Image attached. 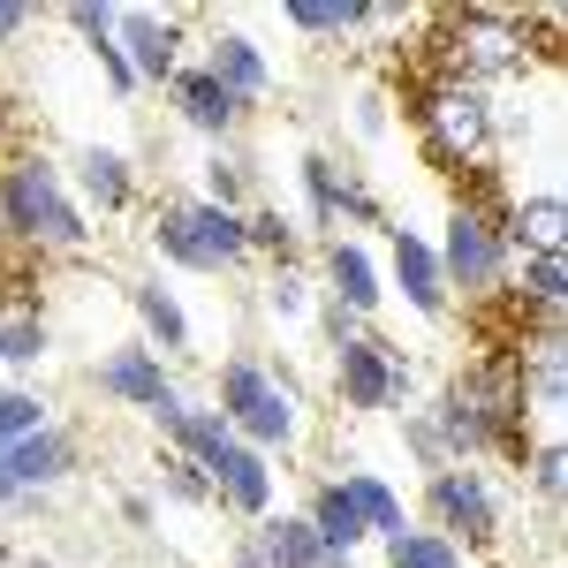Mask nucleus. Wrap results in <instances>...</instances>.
Instances as JSON below:
<instances>
[{"instance_id": "32", "label": "nucleus", "mask_w": 568, "mask_h": 568, "mask_svg": "<svg viewBox=\"0 0 568 568\" xmlns=\"http://www.w3.org/2000/svg\"><path fill=\"white\" fill-rule=\"evenodd\" d=\"M152 478H160V500H175V508H213V478H205L190 455H175V447H160Z\"/></svg>"}, {"instance_id": "14", "label": "nucleus", "mask_w": 568, "mask_h": 568, "mask_svg": "<svg viewBox=\"0 0 568 568\" xmlns=\"http://www.w3.org/2000/svg\"><path fill=\"white\" fill-rule=\"evenodd\" d=\"M213 508L220 516H235V524H258V516H273V493H281V470H273V455H258V447H227L213 470Z\"/></svg>"}, {"instance_id": "10", "label": "nucleus", "mask_w": 568, "mask_h": 568, "mask_svg": "<svg viewBox=\"0 0 568 568\" xmlns=\"http://www.w3.org/2000/svg\"><path fill=\"white\" fill-rule=\"evenodd\" d=\"M91 387L106 394V402H122V409H144V417H152L160 433H168V417L182 409L168 356H152L144 342H122V349H106L99 364H91Z\"/></svg>"}, {"instance_id": "40", "label": "nucleus", "mask_w": 568, "mask_h": 568, "mask_svg": "<svg viewBox=\"0 0 568 568\" xmlns=\"http://www.w3.org/2000/svg\"><path fill=\"white\" fill-rule=\"evenodd\" d=\"M16 130H23V106H16V91L0 84V136H16Z\"/></svg>"}, {"instance_id": "27", "label": "nucleus", "mask_w": 568, "mask_h": 568, "mask_svg": "<svg viewBox=\"0 0 568 568\" xmlns=\"http://www.w3.org/2000/svg\"><path fill=\"white\" fill-rule=\"evenodd\" d=\"M243 243H251V265H281V258H296V251H304V227H296L288 205L258 197V205L243 213Z\"/></svg>"}, {"instance_id": "23", "label": "nucleus", "mask_w": 568, "mask_h": 568, "mask_svg": "<svg viewBox=\"0 0 568 568\" xmlns=\"http://www.w3.org/2000/svg\"><path fill=\"white\" fill-rule=\"evenodd\" d=\"M197 197H205V205H220V213H251V205L265 197L258 160H251V152H235V144L205 152V168H197Z\"/></svg>"}, {"instance_id": "34", "label": "nucleus", "mask_w": 568, "mask_h": 568, "mask_svg": "<svg viewBox=\"0 0 568 568\" xmlns=\"http://www.w3.org/2000/svg\"><path fill=\"white\" fill-rule=\"evenodd\" d=\"M524 470H530V493H538L546 508H561V485H568V455H561V439H554V433H546V439H530Z\"/></svg>"}, {"instance_id": "11", "label": "nucleus", "mask_w": 568, "mask_h": 568, "mask_svg": "<svg viewBox=\"0 0 568 568\" xmlns=\"http://www.w3.org/2000/svg\"><path fill=\"white\" fill-rule=\"evenodd\" d=\"M69 197L84 205V220L99 213V220H130L136 213V197H144V182H136V160L130 152H114V144H84L69 168Z\"/></svg>"}, {"instance_id": "25", "label": "nucleus", "mask_w": 568, "mask_h": 568, "mask_svg": "<svg viewBox=\"0 0 568 568\" xmlns=\"http://www.w3.org/2000/svg\"><path fill=\"white\" fill-rule=\"evenodd\" d=\"M53 356V326L39 304H0V372H39Z\"/></svg>"}, {"instance_id": "29", "label": "nucleus", "mask_w": 568, "mask_h": 568, "mask_svg": "<svg viewBox=\"0 0 568 568\" xmlns=\"http://www.w3.org/2000/svg\"><path fill=\"white\" fill-rule=\"evenodd\" d=\"M379 546H387V568H470L463 546H447V538L425 530V524H402L394 538H379Z\"/></svg>"}, {"instance_id": "2", "label": "nucleus", "mask_w": 568, "mask_h": 568, "mask_svg": "<svg viewBox=\"0 0 568 568\" xmlns=\"http://www.w3.org/2000/svg\"><path fill=\"white\" fill-rule=\"evenodd\" d=\"M144 243H152V258L175 265V273H251V243H243V213H220L205 205L197 190H175V197H160L152 220H144Z\"/></svg>"}, {"instance_id": "19", "label": "nucleus", "mask_w": 568, "mask_h": 568, "mask_svg": "<svg viewBox=\"0 0 568 568\" xmlns=\"http://www.w3.org/2000/svg\"><path fill=\"white\" fill-rule=\"evenodd\" d=\"M130 311H136V326H144V349L152 356L175 364V356L190 349V311H182V296L160 281V273H136L130 281Z\"/></svg>"}, {"instance_id": "43", "label": "nucleus", "mask_w": 568, "mask_h": 568, "mask_svg": "<svg viewBox=\"0 0 568 568\" xmlns=\"http://www.w3.org/2000/svg\"><path fill=\"white\" fill-rule=\"evenodd\" d=\"M0 568H16V554H8V546H0Z\"/></svg>"}, {"instance_id": "1", "label": "nucleus", "mask_w": 568, "mask_h": 568, "mask_svg": "<svg viewBox=\"0 0 568 568\" xmlns=\"http://www.w3.org/2000/svg\"><path fill=\"white\" fill-rule=\"evenodd\" d=\"M0 220H8V243L39 251V258H77L91 251V220L69 197V175L45 160L39 144L8 152L0 160Z\"/></svg>"}, {"instance_id": "15", "label": "nucleus", "mask_w": 568, "mask_h": 568, "mask_svg": "<svg viewBox=\"0 0 568 568\" xmlns=\"http://www.w3.org/2000/svg\"><path fill=\"white\" fill-rule=\"evenodd\" d=\"M168 106H175V122L190 136H205V144H235V136H243V122H251V106H243V99H227V91L213 84V77H205V69H197V61H190V69H182L175 84H168Z\"/></svg>"}, {"instance_id": "5", "label": "nucleus", "mask_w": 568, "mask_h": 568, "mask_svg": "<svg viewBox=\"0 0 568 568\" xmlns=\"http://www.w3.org/2000/svg\"><path fill=\"white\" fill-rule=\"evenodd\" d=\"M425 530H439L447 546H463V554H485V546H500V530H508V500H500V485L485 463H447L425 478Z\"/></svg>"}, {"instance_id": "30", "label": "nucleus", "mask_w": 568, "mask_h": 568, "mask_svg": "<svg viewBox=\"0 0 568 568\" xmlns=\"http://www.w3.org/2000/svg\"><path fill=\"white\" fill-rule=\"evenodd\" d=\"M265 311L273 318H304L311 304H318V281H311V265L304 258H281V265H265Z\"/></svg>"}, {"instance_id": "37", "label": "nucleus", "mask_w": 568, "mask_h": 568, "mask_svg": "<svg viewBox=\"0 0 568 568\" xmlns=\"http://www.w3.org/2000/svg\"><path fill=\"white\" fill-rule=\"evenodd\" d=\"M31 23H39V8H31V0H0V45L31 39Z\"/></svg>"}, {"instance_id": "33", "label": "nucleus", "mask_w": 568, "mask_h": 568, "mask_svg": "<svg viewBox=\"0 0 568 568\" xmlns=\"http://www.w3.org/2000/svg\"><path fill=\"white\" fill-rule=\"evenodd\" d=\"M53 425V402L31 387H0V447H16V439H31Z\"/></svg>"}, {"instance_id": "3", "label": "nucleus", "mask_w": 568, "mask_h": 568, "mask_svg": "<svg viewBox=\"0 0 568 568\" xmlns=\"http://www.w3.org/2000/svg\"><path fill=\"white\" fill-rule=\"evenodd\" d=\"M433 258H439L447 296H463V304H500V296H508L516 251H508V227H500V197H493V190L463 197V205L447 213V235L433 243Z\"/></svg>"}, {"instance_id": "8", "label": "nucleus", "mask_w": 568, "mask_h": 568, "mask_svg": "<svg viewBox=\"0 0 568 568\" xmlns=\"http://www.w3.org/2000/svg\"><path fill=\"white\" fill-rule=\"evenodd\" d=\"M296 182H304V213H311V235H318V243L342 235V227H387L379 190L356 175L349 160H334V152H304V160H296Z\"/></svg>"}, {"instance_id": "13", "label": "nucleus", "mask_w": 568, "mask_h": 568, "mask_svg": "<svg viewBox=\"0 0 568 568\" xmlns=\"http://www.w3.org/2000/svg\"><path fill=\"white\" fill-rule=\"evenodd\" d=\"M77 470H84V439L69 433V425H45V433L8 447V478H16V493H31V500H53L61 485H77Z\"/></svg>"}, {"instance_id": "44", "label": "nucleus", "mask_w": 568, "mask_h": 568, "mask_svg": "<svg viewBox=\"0 0 568 568\" xmlns=\"http://www.w3.org/2000/svg\"><path fill=\"white\" fill-rule=\"evenodd\" d=\"M0 243H8V220H0Z\"/></svg>"}, {"instance_id": "16", "label": "nucleus", "mask_w": 568, "mask_h": 568, "mask_svg": "<svg viewBox=\"0 0 568 568\" xmlns=\"http://www.w3.org/2000/svg\"><path fill=\"white\" fill-rule=\"evenodd\" d=\"M197 69H205L227 99H243V106H265V99H273V61H265V45L251 39V31H235V23H220L213 39H205Z\"/></svg>"}, {"instance_id": "18", "label": "nucleus", "mask_w": 568, "mask_h": 568, "mask_svg": "<svg viewBox=\"0 0 568 568\" xmlns=\"http://www.w3.org/2000/svg\"><path fill=\"white\" fill-rule=\"evenodd\" d=\"M387 281L402 288V304L417 311V318H447V281H439V258H433V243L417 235V227H387Z\"/></svg>"}, {"instance_id": "41", "label": "nucleus", "mask_w": 568, "mask_h": 568, "mask_svg": "<svg viewBox=\"0 0 568 568\" xmlns=\"http://www.w3.org/2000/svg\"><path fill=\"white\" fill-rule=\"evenodd\" d=\"M227 568H265V561L251 554V538H235V554H227Z\"/></svg>"}, {"instance_id": "12", "label": "nucleus", "mask_w": 568, "mask_h": 568, "mask_svg": "<svg viewBox=\"0 0 568 568\" xmlns=\"http://www.w3.org/2000/svg\"><path fill=\"white\" fill-rule=\"evenodd\" d=\"M311 281H318V296H326V304L356 311V318H379V304H387V273H379V258H372L356 235H326Z\"/></svg>"}, {"instance_id": "36", "label": "nucleus", "mask_w": 568, "mask_h": 568, "mask_svg": "<svg viewBox=\"0 0 568 568\" xmlns=\"http://www.w3.org/2000/svg\"><path fill=\"white\" fill-rule=\"evenodd\" d=\"M318 326H326V356L334 349H349V342H364V334H372V318H356V311H342V304H326V296H318Z\"/></svg>"}, {"instance_id": "22", "label": "nucleus", "mask_w": 568, "mask_h": 568, "mask_svg": "<svg viewBox=\"0 0 568 568\" xmlns=\"http://www.w3.org/2000/svg\"><path fill=\"white\" fill-rule=\"evenodd\" d=\"M311 524V538L326 546V554H342V561H356V546L372 538L364 530V516H356V500L342 493V478H311V493H304V508H296Z\"/></svg>"}, {"instance_id": "28", "label": "nucleus", "mask_w": 568, "mask_h": 568, "mask_svg": "<svg viewBox=\"0 0 568 568\" xmlns=\"http://www.w3.org/2000/svg\"><path fill=\"white\" fill-rule=\"evenodd\" d=\"M342 493L356 500V516L372 538H394V530L409 524V500H402V485H387L379 470H342Z\"/></svg>"}, {"instance_id": "35", "label": "nucleus", "mask_w": 568, "mask_h": 568, "mask_svg": "<svg viewBox=\"0 0 568 568\" xmlns=\"http://www.w3.org/2000/svg\"><path fill=\"white\" fill-rule=\"evenodd\" d=\"M402 447H409V463L433 478V470H447V447H439V433H433V417L425 409H402Z\"/></svg>"}, {"instance_id": "31", "label": "nucleus", "mask_w": 568, "mask_h": 568, "mask_svg": "<svg viewBox=\"0 0 568 568\" xmlns=\"http://www.w3.org/2000/svg\"><path fill=\"white\" fill-rule=\"evenodd\" d=\"M281 23L288 31H304V39H356V0H288L281 8Z\"/></svg>"}, {"instance_id": "26", "label": "nucleus", "mask_w": 568, "mask_h": 568, "mask_svg": "<svg viewBox=\"0 0 568 568\" xmlns=\"http://www.w3.org/2000/svg\"><path fill=\"white\" fill-rule=\"evenodd\" d=\"M508 304L516 311H568V265L561 251H530L508 273Z\"/></svg>"}, {"instance_id": "20", "label": "nucleus", "mask_w": 568, "mask_h": 568, "mask_svg": "<svg viewBox=\"0 0 568 568\" xmlns=\"http://www.w3.org/2000/svg\"><path fill=\"white\" fill-rule=\"evenodd\" d=\"M243 538H251V554H258L265 568H349L342 554H326V546L311 538V524H304V516H288V508L258 516Z\"/></svg>"}, {"instance_id": "6", "label": "nucleus", "mask_w": 568, "mask_h": 568, "mask_svg": "<svg viewBox=\"0 0 568 568\" xmlns=\"http://www.w3.org/2000/svg\"><path fill=\"white\" fill-rule=\"evenodd\" d=\"M334 402L349 409V417H379V409H409L417 402V356L387 342L379 326L349 342V349H334Z\"/></svg>"}, {"instance_id": "7", "label": "nucleus", "mask_w": 568, "mask_h": 568, "mask_svg": "<svg viewBox=\"0 0 568 568\" xmlns=\"http://www.w3.org/2000/svg\"><path fill=\"white\" fill-rule=\"evenodd\" d=\"M417 130H425V152L439 168H478L493 152V91L433 77L425 99H417Z\"/></svg>"}, {"instance_id": "4", "label": "nucleus", "mask_w": 568, "mask_h": 568, "mask_svg": "<svg viewBox=\"0 0 568 568\" xmlns=\"http://www.w3.org/2000/svg\"><path fill=\"white\" fill-rule=\"evenodd\" d=\"M524 69H530L524 16H508V8H463V16L439 23V77L493 91V84H516Z\"/></svg>"}, {"instance_id": "17", "label": "nucleus", "mask_w": 568, "mask_h": 568, "mask_svg": "<svg viewBox=\"0 0 568 568\" xmlns=\"http://www.w3.org/2000/svg\"><path fill=\"white\" fill-rule=\"evenodd\" d=\"M304 379L288 372V364H273V379H265V394L251 402V417L235 425V439L243 447H258V455H288L296 439H304Z\"/></svg>"}, {"instance_id": "24", "label": "nucleus", "mask_w": 568, "mask_h": 568, "mask_svg": "<svg viewBox=\"0 0 568 568\" xmlns=\"http://www.w3.org/2000/svg\"><path fill=\"white\" fill-rule=\"evenodd\" d=\"M168 447H175V455H190L197 470H213L220 455L235 447V433H227V417H220L213 402H182L175 417H168Z\"/></svg>"}, {"instance_id": "42", "label": "nucleus", "mask_w": 568, "mask_h": 568, "mask_svg": "<svg viewBox=\"0 0 568 568\" xmlns=\"http://www.w3.org/2000/svg\"><path fill=\"white\" fill-rule=\"evenodd\" d=\"M16 568H61V561H45V554H16Z\"/></svg>"}, {"instance_id": "21", "label": "nucleus", "mask_w": 568, "mask_h": 568, "mask_svg": "<svg viewBox=\"0 0 568 568\" xmlns=\"http://www.w3.org/2000/svg\"><path fill=\"white\" fill-rule=\"evenodd\" d=\"M500 227H508V251L530 258V251H561L568 243V197L561 190H524L500 205Z\"/></svg>"}, {"instance_id": "9", "label": "nucleus", "mask_w": 568, "mask_h": 568, "mask_svg": "<svg viewBox=\"0 0 568 568\" xmlns=\"http://www.w3.org/2000/svg\"><path fill=\"white\" fill-rule=\"evenodd\" d=\"M190 8H122L114 16V45H122V61H130L136 91H168L190 69Z\"/></svg>"}, {"instance_id": "39", "label": "nucleus", "mask_w": 568, "mask_h": 568, "mask_svg": "<svg viewBox=\"0 0 568 568\" xmlns=\"http://www.w3.org/2000/svg\"><path fill=\"white\" fill-rule=\"evenodd\" d=\"M114 508H122V524H130V530H152V493H122Z\"/></svg>"}, {"instance_id": "38", "label": "nucleus", "mask_w": 568, "mask_h": 568, "mask_svg": "<svg viewBox=\"0 0 568 568\" xmlns=\"http://www.w3.org/2000/svg\"><path fill=\"white\" fill-rule=\"evenodd\" d=\"M356 136H387V91H364L356 99Z\"/></svg>"}]
</instances>
